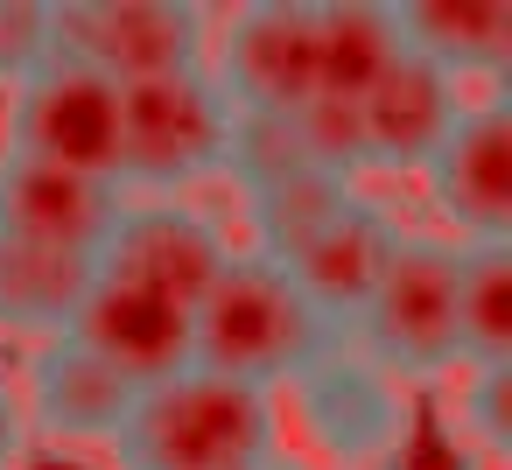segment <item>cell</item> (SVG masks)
<instances>
[{
	"mask_svg": "<svg viewBox=\"0 0 512 470\" xmlns=\"http://www.w3.org/2000/svg\"><path fill=\"white\" fill-rule=\"evenodd\" d=\"M295 470H302V463H295Z\"/></svg>",
	"mask_w": 512,
	"mask_h": 470,
	"instance_id": "obj_25",
	"label": "cell"
},
{
	"mask_svg": "<svg viewBox=\"0 0 512 470\" xmlns=\"http://www.w3.org/2000/svg\"><path fill=\"white\" fill-rule=\"evenodd\" d=\"M351 190H358V183L323 176V169H295V176H281V183H267V190H246V197H239L246 253L288 267V260H295V253L351 204Z\"/></svg>",
	"mask_w": 512,
	"mask_h": 470,
	"instance_id": "obj_19",
	"label": "cell"
},
{
	"mask_svg": "<svg viewBox=\"0 0 512 470\" xmlns=\"http://www.w3.org/2000/svg\"><path fill=\"white\" fill-rule=\"evenodd\" d=\"M225 260H232V232L197 197H127L106 246H99L106 274H127V281H141L183 309L204 302V288L218 281Z\"/></svg>",
	"mask_w": 512,
	"mask_h": 470,
	"instance_id": "obj_10",
	"label": "cell"
},
{
	"mask_svg": "<svg viewBox=\"0 0 512 470\" xmlns=\"http://www.w3.org/2000/svg\"><path fill=\"white\" fill-rule=\"evenodd\" d=\"M456 351H463V365L512 358V246H463V260H456Z\"/></svg>",
	"mask_w": 512,
	"mask_h": 470,
	"instance_id": "obj_20",
	"label": "cell"
},
{
	"mask_svg": "<svg viewBox=\"0 0 512 470\" xmlns=\"http://www.w3.org/2000/svg\"><path fill=\"white\" fill-rule=\"evenodd\" d=\"M8 372H15V400H22L29 435H50L71 449H113V435L134 407V386L120 372H106L78 337L29 344Z\"/></svg>",
	"mask_w": 512,
	"mask_h": 470,
	"instance_id": "obj_13",
	"label": "cell"
},
{
	"mask_svg": "<svg viewBox=\"0 0 512 470\" xmlns=\"http://www.w3.org/2000/svg\"><path fill=\"white\" fill-rule=\"evenodd\" d=\"M113 470H295L281 400L218 372H176L148 393H134Z\"/></svg>",
	"mask_w": 512,
	"mask_h": 470,
	"instance_id": "obj_1",
	"label": "cell"
},
{
	"mask_svg": "<svg viewBox=\"0 0 512 470\" xmlns=\"http://www.w3.org/2000/svg\"><path fill=\"white\" fill-rule=\"evenodd\" d=\"M449 246H512V106L505 85L470 92L463 120L414 176Z\"/></svg>",
	"mask_w": 512,
	"mask_h": 470,
	"instance_id": "obj_8",
	"label": "cell"
},
{
	"mask_svg": "<svg viewBox=\"0 0 512 470\" xmlns=\"http://www.w3.org/2000/svg\"><path fill=\"white\" fill-rule=\"evenodd\" d=\"M393 239H400V211H393V197H379L372 183H358L351 190V204L288 260V274H295V288L316 302V316L344 337V323L358 316V302L372 295V281H379V267H386V253H393Z\"/></svg>",
	"mask_w": 512,
	"mask_h": 470,
	"instance_id": "obj_15",
	"label": "cell"
},
{
	"mask_svg": "<svg viewBox=\"0 0 512 470\" xmlns=\"http://www.w3.org/2000/svg\"><path fill=\"white\" fill-rule=\"evenodd\" d=\"M204 71L232 99V113H302L316 99V8H232L211 15Z\"/></svg>",
	"mask_w": 512,
	"mask_h": 470,
	"instance_id": "obj_9",
	"label": "cell"
},
{
	"mask_svg": "<svg viewBox=\"0 0 512 470\" xmlns=\"http://www.w3.org/2000/svg\"><path fill=\"white\" fill-rule=\"evenodd\" d=\"M57 57V0H0V92Z\"/></svg>",
	"mask_w": 512,
	"mask_h": 470,
	"instance_id": "obj_23",
	"label": "cell"
},
{
	"mask_svg": "<svg viewBox=\"0 0 512 470\" xmlns=\"http://www.w3.org/2000/svg\"><path fill=\"white\" fill-rule=\"evenodd\" d=\"M442 421H449V442L477 463V470H498L505 463V365H456L442 379Z\"/></svg>",
	"mask_w": 512,
	"mask_h": 470,
	"instance_id": "obj_21",
	"label": "cell"
},
{
	"mask_svg": "<svg viewBox=\"0 0 512 470\" xmlns=\"http://www.w3.org/2000/svg\"><path fill=\"white\" fill-rule=\"evenodd\" d=\"M22 456H29V421L15 400V372L0 365V470H22Z\"/></svg>",
	"mask_w": 512,
	"mask_h": 470,
	"instance_id": "obj_24",
	"label": "cell"
},
{
	"mask_svg": "<svg viewBox=\"0 0 512 470\" xmlns=\"http://www.w3.org/2000/svg\"><path fill=\"white\" fill-rule=\"evenodd\" d=\"M330 344H337V330L316 316V302L295 288V274L246 246H232V260L190 309V365L260 386V393H281L288 379H302Z\"/></svg>",
	"mask_w": 512,
	"mask_h": 470,
	"instance_id": "obj_2",
	"label": "cell"
},
{
	"mask_svg": "<svg viewBox=\"0 0 512 470\" xmlns=\"http://www.w3.org/2000/svg\"><path fill=\"white\" fill-rule=\"evenodd\" d=\"M225 148L232 99L204 64L120 85V197H197L204 183H225Z\"/></svg>",
	"mask_w": 512,
	"mask_h": 470,
	"instance_id": "obj_4",
	"label": "cell"
},
{
	"mask_svg": "<svg viewBox=\"0 0 512 470\" xmlns=\"http://www.w3.org/2000/svg\"><path fill=\"white\" fill-rule=\"evenodd\" d=\"M400 57L393 15L372 0H344V8H316V99L358 106Z\"/></svg>",
	"mask_w": 512,
	"mask_h": 470,
	"instance_id": "obj_18",
	"label": "cell"
},
{
	"mask_svg": "<svg viewBox=\"0 0 512 470\" xmlns=\"http://www.w3.org/2000/svg\"><path fill=\"white\" fill-rule=\"evenodd\" d=\"M92 253H64V246H29V239H0V337L50 344L71 330L85 288H92Z\"/></svg>",
	"mask_w": 512,
	"mask_h": 470,
	"instance_id": "obj_17",
	"label": "cell"
},
{
	"mask_svg": "<svg viewBox=\"0 0 512 470\" xmlns=\"http://www.w3.org/2000/svg\"><path fill=\"white\" fill-rule=\"evenodd\" d=\"M0 148L113 183L120 176V85H106L99 71L71 57H50L36 78L0 92Z\"/></svg>",
	"mask_w": 512,
	"mask_h": 470,
	"instance_id": "obj_6",
	"label": "cell"
},
{
	"mask_svg": "<svg viewBox=\"0 0 512 470\" xmlns=\"http://www.w3.org/2000/svg\"><path fill=\"white\" fill-rule=\"evenodd\" d=\"M456 260H463V246H449L442 232L400 225L372 295L344 323V344L358 358H372L386 379H400L407 393L442 386L463 365V351H456Z\"/></svg>",
	"mask_w": 512,
	"mask_h": 470,
	"instance_id": "obj_3",
	"label": "cell"
},
{
	"mask_svg": "<svg viewBox=\"0 0 512 470\" xmlns=\"http://www.w3.org/2000/svg\"><path fill=\"white\" fill-rule=\"evenodd\" d=\"M57 57L99 71L106 85L197 71L211 57V8L197 0H71L57 8Z\"/></svg>",
	"mask_w": 512,
	"mask_h": 470,
	"instance_id": "obj_7",
	"label": "cell"
},
{
	"mask_svg": "<svg viewBox=\"0 0 512 470\" xmlns=\"http://www.w3.org/2000/svg\"><path fill=\"white\" fill-rule=\"evenodd\" d=\"M281 428L316 449V470H386L414 435V393L358 358L344 337L281 393Z\"/></svg>",
	"mask_w": 512,
	"mask_h": 470,
	"instance_id": "obj_5",
	"label": "cell"
},
{
	"mask_svg": "<svg viewBox=\"0 0 512 470\" xmlns=\"http://www.w3.org/2000/svg\"><path fill=\"white\" fill-rule=\"evenodd\" d=\"M386 15H393L400 50L435 64L463 92L505 85V64H512V8L505 0H407V8H386Z\"/></svg>",
	"mask_w": 512,
	"mask_h": 470,
	"instance_id": "obj_16",
	"label": "cell"
},
{
	"mask_svg": "<svg viewBox=\"0 0 512 470\" xmlns=\"http://www.w3.org/2000/svg\"><path fill=\"white\" fill-rule=\"evenodd\" d=\"M309 169L302 155V134H295V113H232V148H225V183L246 197V190H267L281 176Z\"/></svg>",
	"mask_w": 512,
	"mask_h": 470,
	"instance_id": "obj_22",
	"label": "cell"
},
{
	"mask_svg": "<svg viewBox=\"0 0 512 470\" xmlns=\"http://www.w3.org/2000/svg\"><path fill=\"white\" fill-rule=\"evenodd\" d=\"M64 337H78L134 393L190 372V309L155 295V288H141V281H127V274H106V267H92V288H85V302H78Z\"/></svg>",
	"mask_w": 512,
	"mask_h": 470,
	"instance_id": "obj_12",
	"label": "cell"
},
{
	"mask_svg": "<svg viewBox=\"0 0 512 470\" xmlns=\"http://www.w3.org/2000/svg\"><path fill=\"white\" fill-rule=\"evenodd\" d=\"M120 204L127 197L99 176H71V169H50V162H29L15 148H0V239L64 246V253L99 260Z\"/></svg>",
	"mask_w": 512,
	"mask_h": 470,
	"instance_id": "obj_14",
	"label": "cell"
},
{
	"mask_svg": "<svg viewBox=\"0 0 512 470\" xmlns=\"http://www.w3.org/2000/svg\"><path fill=\"white\" fill-rule=\"evenodd\" d=\"M470 92L456 78H442L435 64L421 57H393V71L351 106L358 120V176L365 183H400V176H421L435 162V148L449 141V127L463 120Z\"/></svg>",
	"mask_w": 512,
	"mask_h": 470,
	"instance_id": "obj_11",
	"label": "cell"
}]
</instances>
